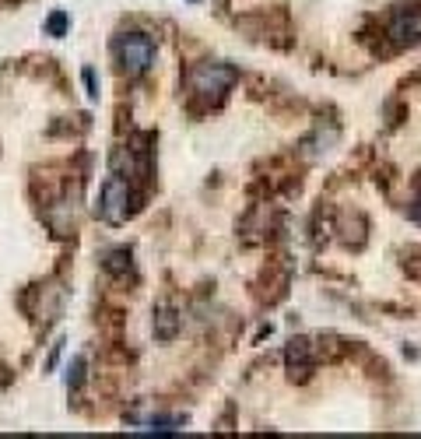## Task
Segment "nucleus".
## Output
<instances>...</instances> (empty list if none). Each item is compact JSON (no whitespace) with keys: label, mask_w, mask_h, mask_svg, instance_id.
<instances>
[{"label":"nucleus","mask_w":421,"mask_h":439,"mask_svg":"<svg viewBox=\"0 0 421 439\" xmlns=\"http://www.w3.org/2000/svg\"><path fill=\"white\" fill-rule=\"evenodd\" d=\"M411 218H414V222H421V200H414V207H411Z\"/></svg>","instance_id":"11"},{"label":"nucleus","mask_w":421,"mask_h":439,"mask_svg":"<svg viewBox=\"0 0 421 439\" xmlns=\"http://www.w3.org/2000/svg\"><path fill=\"white\" fill-rule=\"evenodd\" d=\"M130 204H134V186L127 176L113 172L106 183H102V193H99V218L106 225H123L127 214H130Z\"/></svg>","instance_id":"3"},{"label":"nucleus","mask_w":421,"mask_h":439,"mask_svg":"<svg viewBox=\"0 0 421 439\" xmlns=\"http://www.w3.org/2000/svg\"><path fill=\"white\" fill-rule=\"evenodd\" d=\"M113 53L120 60V71L127 78H141L144 71H151L155 64V39L144 36V32H123L116 43H113Z\"/></svg>","instance_id":"2"},{"label":"nucleus","mask_w":421,"mask_h":439,"mask_svg":"<svg viewBox=\"0 0 421 439\" xmlns=\"http://www.w3.org/2000/svg\"><path fill=\"white\" fill-rule=\"evenodd\" d=\"M81 379H85V358L78 355V358H74V365H71V376H67V386H81Z\"/></svg>","instance_id":"9"},{"label":"nucleus","mask_w":421,"mask_h":439,"mask_svg":"<svg viewBox=\"0 0 421 439\" xmlns=\"http://www.w3.org/2000/svg\"><path fill=\"white\" fill-rule=\"evenodd\" d=\"M239 81V71L229 67V64H218V60H204L197 67H190L186 74V85H190V95L193 99H204V102H222L225 92Z\"/></svg>","instance_id":"1"},{"label":"nucleus","mask_w":421,"mask_h":439,"mask_svg":"<svg viewBox=\"0 0 421 439\" xmlns=\"http://www.w3.org/2000/svg\"><path fill=\"white\" fill-rule=\"evenodd\" d=\"M386 36H390L397 46L421 43V8H397V11L390 15Z\"/></svg>","instance_id":"4"},{"label":"nucleus","mask_w":421,"mask_h":439,"mask_svg":"<svg viewBox=\"0 0 421 439\" xmlns=\"http://www.w3.org/2000/svg\"><path fill=\"white\" fill-rule=\"evenodd\" d=\"M67 25H71L67 11H53V15H50V22H46V32H50V36H64V32H67Z\"/></svg>","instance_id":"8"},{"label":"nucleus","mask_w":421,"mask_h":439,"mask_svg":"<svg viewBox=\"0 0 421 439\" xmlns=\"http://www.w3.org/2000/svg\"><path fill=\"white\" fill-rule=\"evenodd\" d=\"M176 330H179L176 309H158V313H155V337H158V341H172Z\"/></svg>","instance_id":"6"},{"label":"nucleus","mask_w":421,"mask_h":439,"mask_svg":"<svg viewBox=\"0 0 421 439\" xmlns=\"http://www.w3.org/2000/svg\"><path fill=\"white\" fill-rule=\"evenodd\" d=\"M85 85H88V95H92V99H99V78H95V71H92V67H85Z\"/></svg>","instance_id":"10"},{"label":"nucleus","mask_w":421,"mask_h":439,"mask_svg":"<svg viewBox=\"0 0 421 439\" xmlns=\"http://www.w3.org/2000/svg\"><path fill=\"white\" fill-rule=\"evenodd\" d=\"M106 271L109 274H123V271H130V250H109L106 253Z\"/></svg>","instance_id":"7"},{"label":"nucleus","mask_w":421,"mask_h":439,"mask_svg":"<svg viewBox=\"0 0 421 439\" xmlns=\"http://www.w3.org/2000/svg\"><path fill=\"white\" fill-rule=\"evenodd\" d=\"M285 362H288L292 376H295V372H299V376H306V372L313 369V355H309V341H292V344H288V355H285Z\"/></svg>","instance_id":"5"}]
</instances>
